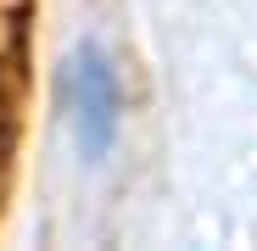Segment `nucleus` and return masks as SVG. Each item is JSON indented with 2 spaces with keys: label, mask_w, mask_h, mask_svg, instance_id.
Masks as SVG:
<instances>
[{
  "label": "nucleus",
  "mask_w": 257,
  "mask_h": 251,
  "mask_svg": "<svg viewBox=\"0 0 257 251\" xmlns=\"http://www.w3.org/2000/svg\"><path fill=\"white\" fill-rule=\"evenodd\" d=\"M67 123H73V145L84 162H101L117 140V112H123V95H117V73L106 62L101 45H78L67 56Z\"/></svg>",
  "instance_id": "obj_1"
}]
</instances>
